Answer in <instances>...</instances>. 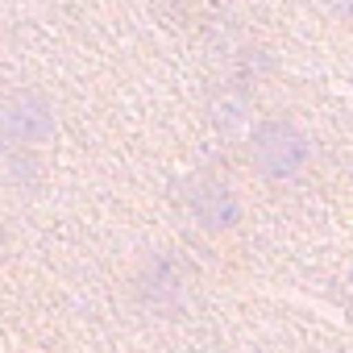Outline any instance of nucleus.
<instances>
[{
  "instance_id": "7ed1b4c3",
  "label": "nucleus",
  "mask_w": 353,
  "mask_h": 353,
  "mask_svg": "<svg viewBox=\"0 0 353 353\" xmlns=\"http://www.w3.org/2000/svg\"><path fill=\"white\" fill-rule=\"evenodd\" d=\"M0 125H5L13 137H21V141H38V137H50L54 117H50V108H46L38 96H21V100H13V104L5 108Z\"/></svg>"
},
{
  "instance_id": "f257e3e1",
  "label": "nucleus",
  "mask_w": 353,
  "mask_h": 353,
  "mask_svg": "<svg viewBox=\"0 0 353 353\" xmlns=\"http://www.w3.org/2000/svg\"><path fill=\"white\" fill-rule=\"evenodd\" d=\"M312 158V141L307 133L287 121V117H262L254 129H250V162L262 179L270 183H287L307 166Z\"/></svg>"
},
{
  "instance_id": "f03ea898",
  "label": "nucleus",
  "mask_w": 353,
  "mask_h": 353,
  "mask_svg": "<svg viewBox=\"0 0 353 353\" xmlns=\"http://www.w3.org/2000/svg\"><path fill=\"white\" fill-rule=\"evenodd\" d=\"M188 212L204 233H229L241 225V200L221 179H196L188 188Z\"/></svg>"
}]
</instances>
